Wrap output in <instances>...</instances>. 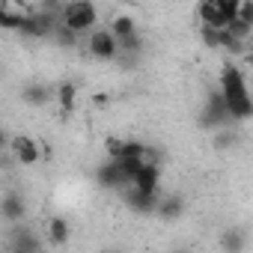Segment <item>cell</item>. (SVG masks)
I'll return each mask as SVG.
<instances>
[{
	"instance_id": "cell-1",
	"label": "cell",
	"mask_w": 253,
	"mask_h": 253,
	"mask_svg": "<svg viewBox=\"0 0 253 253\" xmlns=\"http://www.w3.org/2000/svg\"><path fill=\"white\" fill-rule=\"evenodd\" d=\"M220 95H223L226 110H229L232 119H250L253 116V98H250L247 81L238 72V66H223V72H220Z\"/></svg>"
},
{
	"instance_id": "cell-4",
	"label": "cell",
	"mask_w": 253,
	"mask_h": 253,
	"mask_svg": "<svg viewBox=\"0 0 253 253\" xmlns=\"http://www.w3.org/2000/svg\"><path fill=\"white\" fill-rule=\"evenodd\" d=\"M89 54L98 60H113L119 54V39L110 30H95L89 36Z\"/></svg>"
},
{
	"instance_id": "cell-10",
	"label": "cell",
	"mask_w": 253,
	"mask_h": 253,
	"mask_svg": "<svg viewBox=\"0 0 253 253\" xmlns=\"http://www.w3.org/2000/svg\"><path fill=\"white\" fill-rule=\"evenodd\" d=\"M220 247H223V253H241V250L247 247V235H244V229H238V226L226 229V232L220 235Z\"/></svg>"
},
{
	"instance_id": "cell-14",
	"label": "cell",
	"mask_w": 253,
	"mask_h": 253,
	"mask_svg": "<svg viewBox=\"0 0 253 253\" xmlns=\"http://www.w3.org/2000/svg\"><path fill=\"white\" fill-rule=\"evenodd\" d=\"M75 98H78V86H75L72 81H63V84L57 86V101H60L63 113H69V110L75 107Z\"/></svg>"
},
{
	"instance_id": "cell-2",
	"label": "cell",
	"mask_w": 253,
	"mask_h": 253,
	"mask_svg": "<svg viewBox=\"0 0 253 253\" xmlns=\"http://www.w3.org/2000/svg\"><path fill=\"white\" fill-rule=\"evenodd\" d=\"M63 27H69L72 33H84L95 24V6L86 3V0H78V3H69L63 6V18H60Z\"/></svg>"
},
{
	"instance_id": "cell-11",
	"label": "cell",
	"mask_w": 253,
	"mask_h": 253,
	"mask_svg": "<svg viewBox=\"0 0 253 253\" xmlns=\"http://www.w3.org/2000/svg\"><path fill=\"white\" fill-rule=\"evenodd\" d=\"M110 33L122 42V39H128V36H134L137 33V27H134V18L131 15H116L113 21H110Z\"/></svg>"
},
{
	"instance_id": "cell-15",
	"label": "cell",
	"mask_w": 253,
	"mask_h": 253,
	"mask_svg": "<svg viewBox=\"0 0 253 253\" xmlns=\"http://www.w3.org/2000/svg\"><path fill=\"white\" fill-rule=\"evenodd\" d=\"M155 197H158V194H143V191H131V194H128V206H131L134 211H152V209H158Z\"/></svg>"
},
{
	"instance_id": "cell-3",
	"label": "cell",
	"mask_w": 253,
	"mask_h": 253,
	"mask_svg": "<svg viewBox=\"0 0 253 253\" xmlns=\"http://www.w3.org/2000/svg\"><path fill=\"white\" fill-rule=\"evenodd\" d=\"M197 15L203 18V27L229 30V15L223 12V0H203V3L197 6Z\"/></svg>"
},
{
	"instance_id": "cell-13",
	"label": "cell",
	"mask_w": 253,
	"mask_h": 253,
	"mask_svg": "<svg viewBox=\"0 0 253 253\" xmlns=\"http://www.w3.org/2000/svg\"><path fill=\"white\" fill-rule=\"evenodd\" d=\"M182 211H185V200L182 197H167V200L158 203V214L164 220H176V217H182Z\"/></svg>"
},
{
	"instance_id": "cell-17",
	"label": "cell",
	"mask_w": 253,
	"mask_h": 253,
	"mask_svg": "<svg viewBox=\"0 0 253 253\" xmlns=\"http://www.w3.org/2000/svg\"><path fill=\"white\" fill-rule=\"evenodd\" d=\"M203 42L206 48H223V30H211V27H203Z\"/></svg>"
},
{
	"instance_id": "cell-7",
	"label": "cell",
	"mask_w": 253,
	"mask_h": 253,
	"mask_svg": "<svg viewBox=\"0 0 253 253\" xmlns=\"http://www.w3.org/2000/svg\"><path fill=\"white\" fill-rule=\"evenodd\" d=\"M95 182H98L101 188H119V185H125L128 179L122 176V170H119V161H107V164H101V167H98V173H95Z\"/></svg>"
},
{
	"instance_id": "cell-18",
	"label": "cell",
	"mask_w": 253,
	"mask_h": 253,
	"mask_svg": "<svg viewBox=\"0 0 253 253\" xmlns=\"http://www.w3.org/2000/svg\"><path fill=\"white\" fill-rule=\"evenodd\" d=\"M235 21L253 27V0H238V18Z\"/></svg>"
},
{
	"instance_id": "cell-12",
	"label": "cell",
	"mask_w": 253,
	"mask_h": 253,
	"mask_svg": "<svg viewBox=\"0 0 253 253\" xmlns=\"http://www.w3.org/2000/svg\"><path fill=\"white\" fill-rule=\"evenodd\" d=\"M21 98H24V104H45L51 98V89L45 84H27L21 89Z\"/></svg>"
},
{
	"instance_id": "cell-23",
	"label": "cell",
	"mask_w": 253,
	"mask_h": 253,
	"mask_svg": "<svg viewBox=\"0 0 253 253\" xmlns=\"http://www.w3.org/2000/svg\"><path fill=\"white\" fill-rule=\"evenodd\" d=\"M250 98H253V89H250Z\"/></svg>"
},
{
	"instance_id": "cell-16",
	"label": "cell",
	"mask_w": 253,
	"mask_h": 253,
	"mask_svg": "<svg viewBox=\"0 0 253 253\" xmlns=\"http://www.w3.org/2000/svg\"><path fill=\"white\" fill-rule=\"evenodd\" d=\"M3 217H6V220L24 217V200L15 197V194H6V197H3Z\"/></svg>"
},
{
	"instance_id": "cell-20",
	"label": "cell",
	"mask_w": 253,
	"mask_h": 253,
	"mask_svg": "<svg viewBox=\"0 0 253 253\" xmlns=\"http://www.w3.org/2000/svg\"><path fill=\"white\" fill-rule=\"evenodd\" d=\"M140 45H143V42H140V36L134 33V36H128V39L119 42V51H131V54H134V51H140Z\"/></svg>"
},
{
	"instance_id": "cell-5",
	"label": "cell",
	"mask_w": 253,
	"mask_h": 253,
	"mask_svg": "<svg viewBox=\"0 0 253 253\" xmlns=\"http://www.w3.org/2000/svg\"><path fill=\"white\" fill-rule=\"evenodd\" d=\"M229 119H232V116H229V110H226L223 95H220V92H214V95L209 98L206 113H203V125H214V128H220V125H226Z\"/></svg>"
},
{
	"instance_id": "cell-6",
	"label": "cell",
	"mask_w": 253,
	"mask_h": 253,
	"mask_svg": "<svg viewBox=\"0 0 253 253\" xmlns=\"http://www.w3.org/2000/svg\"><path fill=\"white\" fill-rule=\"evenodd\" d=\"M12 149H15V158H18L24 167H33V164L42 158V155H39V146H36V140H33V137H24V134L12 140Z\"/></svg>"
},
{
	"instance_id": "cell-9",
	"label": "cell",
	"mask_w": 253,
	"mask_h": 253,
	"mask_svg": "<svg viewBox=\"0 0 253 253\" xmlns=\"http://www.w3.org/2000/svg\"><path fill=\"white\" fill-rule=\"evenodd\" d=\"M69 238H72L69 220H66V217H51V220H48V241H51L54 247H63Z\"/></svg>"
},
{
	"instance_id": "cell-22",
	"label": "cell",
	"mask_w": 253,
	"mask_h": 253,
	"mask_svg": "<svg viewBox=\"0 0 253 253\" xmlns=\"http://www.w3.org/2000/svg\"><path fill=\"white\" fill-rule=\"evenodd\" d=\"M244 63H247V66H253V51H247V54H244Z\"/></svg>"
},
{
	"instance_id": "cell-21",
	"label": "cell",
	"mask_w": 253,
	"mask_h": 253,
	"mask_svg": "<svg viewBox=\"0 0 253 253\" xmlns=\"http://www.w3.org/2000/svg\"><path fill=\"white\" fill-rule=\"evenodd\" d=\"M229 143H232V134H217V137H214V146H217V149H226Z\"/></svg>"
},
{
	"instance_id": "cell-19",
	"label": "cell",
	"mask_w": 253,
	"mask_h": 253,
	"mask_svg": "<svg viewBox=\"0 0 253 253\" xmlns=\"http://www.w3.org/2000/svg\"><path fill=\"white\" fill-rule=\"evenodd\" d=\"M104 146H107L110 161H119V158H122V149H125V140H119V137H107Z\"/></svg>"
},
{
	"instance_id": "cell-8",
	"label": "cell",
	"mask_w": 253,
	"mask_h": 253,
	"mask_svg": "<svg viewBox=\"0 0 253 253\" xmlns=\"http://www.w3.org/2000/svg\"><path fill=\"white\" fill-rule=\"evenodd\" d=\"M158 182H161V170H158V164H146V167L140 170V176L134 179V191L158 194Z\"/></svg>"
}]
</instances>
